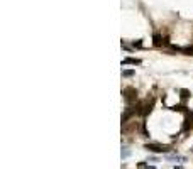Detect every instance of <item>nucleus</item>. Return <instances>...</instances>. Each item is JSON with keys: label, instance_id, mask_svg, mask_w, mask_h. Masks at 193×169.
Segmentation results:
<instances>
[{"label": "nucleus", "instance_id": "obj_14", "mask_svg": "<svg viewBox=\"0 0 193 169\" xmlns=\"http://www.w3.org/2000/svg\"><path fill=\"white\" fill-rule=\"evenodd\" d=\"M173 169H183V166H174Z\"/></svg>", "mask_w": 193, "mask_h": 169}, {"label": "nucleus", "instance_id": "obj_9", "mask_svg": "<svg viewBox=\"0 0 193 169\" xmlns=\"http://www.w3.org/2000/svg\"><path fill=\"white\" fill-rule=\"evenodd\" d=\"M181 53H183V54H188V56H193V46L181 47Z\"/></svg>", "mask_w": 193, "mask_h": 169}, {"label": "nucleus", "instance_id": "obj_4", "mask_svg": "<svg viewBox=\"0 0 193 169\" xmlns=\"http://www.w3.org/2000/svg\"><path fill=\"white\" fill-rule=\"evenodd\" d=\"M122 64H134V66H137V64H141V59H137V58H124Z\"/></svg>", "mask_w": 193, "mask_h": 169}, {"label": "nucleus", "instance_id": "obj_3", "mask_svg": "<svg viewBox=\"0 0 193 169\" xmlns=\"http://www.w3.org/2000/svg\"><path fill=\"white\" fill-rule=\"evenodd\" d=\"M193 128V113H186V118H185V123H183V132L186 130H192Z\"/></svg>", "mask_w": 193, "mask_h": 169}, {"label": "nucleus", "instance_id": "obj_1", "mask_svg": "<svg viewBox=\"0 0 193 169\" xmlns=\"http://www.w3.org/2000/svg\"><path fill=\"white\" fill-rule=\"evenodd\" d=\"M122 95H124V100L127 101V103H132V101L137 100V90L132 86H127L122 90Z\"/></svg>", "mask_w": 193, "mask_h": 169}, {"label": "nucleus", "instance_id": "obj_12", "mask_svg": "<svg viewBox=\"0 0 193 169\" xmlns=\"http://www.w3.org/2000/svg\"><path fill=\"white\" fill-rule=\"evenodd\" d=\"M171 110H174V112H183L185 110V105H174V107H169Z\"/></svg>", "mask_w": 193, "mask_h": 169}, {"label": "nucleus", "instance_id": "obj_6", "mask_svg": "<svg viewBox=\"0 0 193 169\" xmlns=\"http://www.w3.org/2000/svg\"><path fill=\"white\" fill-rule=\"evenodd\" d=\"M152 39H154V46H158V47L164 44V42H163V37H161L159 34H154V37H152Z\"/></svg>", "mask_w": 193, "mask_h": 169}, {"label": "nucleus", "instance_id": "obj_2", "mask_svg": "<svg viewBox=\"0 0 193 169\" xmlns=\"http://www.w3.org/2000/svg\"><path fill=\"white\" fill-rule=\"evenodd\" d=\"M144 149L146 150H151V152H168L169 150L168 145H161V144H146Z\"/></svg>", "mask_w": 193, "mask_h": 169}, {"label": "nucleus", "instance_id": "obj_11", "mask_svg": "<svg viewBox=\"0 0 193 169\" xmlns=\"http://www.w3.org/2000/svg\"><path fill=\"white\" fill-rule=\"evenodd\" d=\"M129 155H131V150H129V147H122V159L129 157Z\"/></svg>", "mask_w": 193, "mask_h": 169}, {"label": "nucleus", "instance_id": "obj_8", "mask_svg": "<svg viewBox=\"0 0 193 169\" xmlns=\"http://www.w3.org/2000/svg\"><path fill=\"white\" fill-rule=\"evenodd\" d=\"M179 93H181V98H183V100H186V98H190V90H186V88H181V90H179Z\"/></svg>", "mask_w": 193, "mask_h": 169}, {"label": "nucleus", "instance_id": "obj_7", "mask_svg": "<svg viewBox=\"0 0 193 169\" xmlns=\"http://www.w3.org/2000/svg\"><path fill=\"white\" fill-rule=\"evenodd\" d=\"M134 74H136L134 69H122V76H124V78H131V76H134Z\"/></svg>", "mask_w": 193, "mask_h": 169}, {"label": "nucleus", "instance_id": "obj_5", "mask_svg": "<svg viewBox=\"0 0 193 169\" xmlns=\"http://www.w3.org/2000/svg\"><path fill=\"white\" fill-rule=\"evenodd\" d=\"M168 161H181V162H186V157L185 155H178V154H173V155H166Z\"/></svg>", "mask_w": 193, "mask_h": 169}, {"label": "nucleus", "instance_id": "obj_10", "mask_svg": "<svg viewBox=\"0 0 193 169\" xmlns=\"http://www.w3.org/2000/svg\"><path fill=\"white\" fill-rule=\"evenodd\" d=\"M137 168H139V169H156L154 166H149V164H146V162H139Z\"/></svg>", "mask_w": 193, "mask_h": 169}, {"label": "nucleus", "instance_id": "obj_13", "mask_svg": "<svg viewBox=\"0 0 193 169\" xmlns=\"http://www.w3.org/2000/svg\"><path fill=\"white\" fill-rule=\"evenodd\" d=\"M132 47H137V49H141V47H142V42H141V41H134V42H132Z\"/></svg>", "mask_w": 193, "mask_h": 169}]
</instances>
